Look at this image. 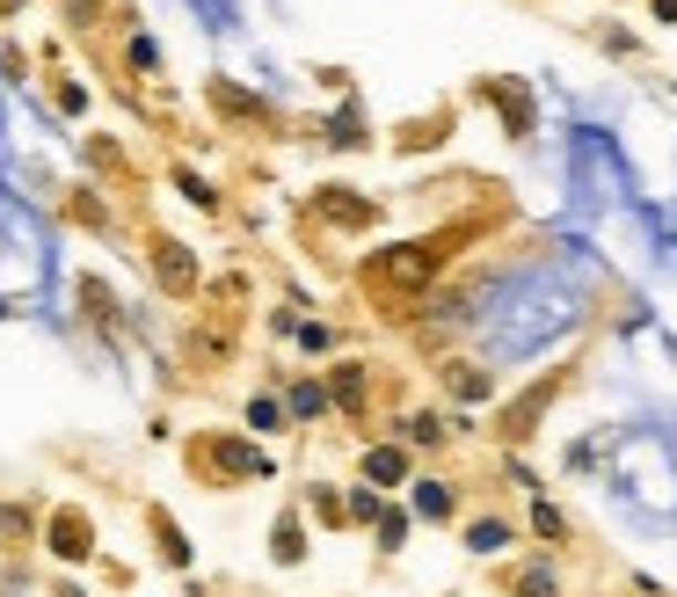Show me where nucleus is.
Returning a JSON list of instances; mask_svg holds the SVG:
<instances>
[{"label":"nucleus","mask_w":677,"mask_h":597,"mask_svg":"<svg viewBox=\"0 0 677 597\" xmlns=\"http://www.w3.org/2000/svg\"><path fill=\"white\" fill-rule=\"evenodd\" d=\"M481 103L503 117L510 139H532L539 132V103H532V88H524L518 73H481Z\"/></svg>","instance_id":"nucleus-4"},{"label":"nucleus","mask_w":677,"mask_h":597,"mask_svg":"<svg viewBox=\"0 0 677 597\" xmlns=\"http://www.w3.org/2000/svg\"><path fill=\"white\" fill-rule=\"evenodd\" d=\"M59 109H73V117L87 109V88H81V81H59Z\"/></svg>","instance_id":"nucleus-30"},{"label":"nucleus","mask_w":677,"mask_h":597,"mask_svg":"<svg viewBox=\"0 0 677 597\" xmlns=\"http://www.w3.org/2000/svg\"><path fill=\"white\" fill-rule=\"evenodd\" d=\"M400 444H408V452H437V444H445V416H437V408L400 416Z\"/></svg>","instance_id":"nucleus-15"},{"label":"nucleus","mask_w":677,"mask_h":597,"mask_svg":"<svg viewBox=\"0 0 677 597\" xmlns=\"http://www.w3.org/2000/svg\"><path fill=\"white\" fill-rule=\"evenodd\" d=\"M569 387V365H554V371H539L532 387L518 394V401H503V416H496V438L503 444H524L539 430V416H546V401H554V394Z\"/></svg>","instance_id":"nucleus-3"},{"label":"nucleus","mask_w":677,"mask_h":597,"mask_svg":"<svg viewBox=\"0 0 677 597\" xmlns=\"http://www.w3.org/2000/svg\"><path fill=\"white\" fill-rule=\"evenodd\" d=\"M154 284H160V292H175V298L197 292V255L183 241H168V233L154 241Z\"/></svg>","instance_id":"nucleus-7"},{"label":"nucleus","mask_w":677,"mask_h":597,"mask_svg":"<svg viewBox=\"0 0 677 597\" xmlns=\"http://www.w3.org/2000/svg\"><path fill=\"white\" fill-rule=\"evenodd\" d=\"M321 139H329V146H343V154H357V146L372 139V132H365V109H357V103H343L329 124H321Z\"/></svg>","instance_id":"nucleus-14"},{"label":"nucleus","mask_w":677,"mask_h":597,"mask_svg":"<svg viewBox=\"0 0 677 597\" xmlns=\"http://www.w3.org/2000/svg\"><path fill=\"white\" fill-rule=\"evenodd\" d=\"M211 109H219V117H233V124H270V103H262V95H248V88H233V81H211Z\"/></svg>","instance_id":"nucleus-10"},{"label":"nucleus","mask_w":677,"mask_h":597,"mask_svg":"<svg viewBox=\"0 0 677 597\" xmlns=\"http://www.w3.org/2000/svg\"><path fill=\"white\" fill-rule=\"evenodd\" d=\"M284 408H292L299 422H313V416H329V379H299V387L284 394Z\"/></svg>","instance_id":"nucleus-20"},{"label":"nucleus","mask_w":677,"mask_h":597,"mask_svg":"<svg viewBox=\"0 0 677 597\" xmlns=\"http://www.w3.org/2000/svg\"><path fill=\"white\" fill-rule=\"evenodd\" d=\"M408 525H416V510L408 503H386V517L372 532H379V554H400V546H408Z\"/></svg>","instance_id":"nucleus-23"},{"label":"nucleus","mask_w":677,"mask_h":597,"mask_svg":"<svg viewBox=\"0 0 677 597\" xmlns=\"http://www.w3.org/2000/svg\"><path fill=\"white\" fill-rule=\"evenodd\" d=\"M437 139H451V109H430V117L400 124V139H394V146H408V154H423V146H437Z\"/></svg>","instance_id":"nucleus-17"},{"label":"nucleus","mask_w":677,"mask_h":597,"mask_svg":"<svg viewBox=\"0 0 677 597\" xmlns=\"http://www.w3.org/2000/svg\"><path fill=\"white\" fill-rule=\"evenodd\" d=\"M510 540H518L510 517H473V525H467V554H481V562H488V554H503Z\"/></svg>","instance_id":"nucleus-16"},{"label":"nucleus","mask_w":677,"mask_h":597,"mask_svg":"<svg viewBox=\"0 0 677 597\" xmlns=\"http://www.w3.org/2000/svg\"><path fill=\"white\" fill-rule=\"evenodd\" d=\"M365 401H372V365H329V408H343V416H365Z\"/></svg>","instance_id":"nucleus-8"},{"label":"nucleus","mask_w":677,"mask_h":597,"mask_svg":"<svg viewBox=\"0 0 677 597\" xmlns=\"http://www.w3.org/2000/svg\"><path fill=\"white\" fill-rule=\"evenodd\" d=\"M52 554H59V562H87V554H95L87 510H52Z\"/></svg>","instance_id":"nucleus-9"},{"label":"nucleus","mask_w":677,"mask_h":597,"mask_svg":"<svg viewBox=\"0 0 677 597\" xmlns=\"http://www.w3.org/2000/svg\"><path fill=\"white\" fill-rule=\"evenodd\" d=\"M270 562H278V568L306 562V525H299V510H284L278 525H270Z\"/></svg>","instance_id":"nucleus-13"},{"label":"nucleus","mask_w":677,"mask_h":597,"mask_svg":"<svg viewBox=\"0 0 677 597\" xmlns=\"http://www.w3.org/2000/svg\"><path fill=\"white\" fill-rule=\"evenodd\" d=\"M73 8V22H95V0H66Z\"/></svg>","instance_id":"nucleus-31"},{"label":"nucleus","mask_w":677,"mask_h":597,"mask_svg":"<svg viewBox=\"0 0 677 597\" xmlns=\"http://www.w3.org/2000/svg\"><path fill=\"white\" fill-rule=\"evenodd\" d=\"M451 394H459V401H488V394H496V379H488V371H451Z\"/></svg>","instance_id":"nucleus-26"},{"label":"nucleus","mask_w":677,"mask_h":597,"mask_svg":"<svg viewBox=\"0 0 677 597\" xmlns=\"http://www.w3.org/2000/svg\"><path fill=\"white\" fill-rule=\"evenodd\" d=\"M132 66H139V73H160V44H154V36H132Z\"/></svg>","instance_id":"nucleus-28"},{"label":"nucleus","mask_w":677,"mask_h":597,"mask_svg":"<svg viewBox=\"0 0 677 597\" xmlns=\"http://www.w3.org/2000/svg\"><path fill=\"white\" fill-rule=\"evenodd\" d=\"M299 343H306V350H335V328H329V321H306V328H299Z\"/></svg>","instance_id":"nucleus-29"},{"label":"nucleus","mask_w":677,"mask_h":597,"mask_svg":"<svg viewBox=\"0 0 677 597\" xmlns=\"http://www.w3.org/2000/svg\"><path fill=\"white\" fill-rule=\"evenodd\" d=\"M81 306H87L95 321H110V314H117V306H110V284H103V277H81Z\"/></svg>","instance_id":"nucleus-27"},{"label":"nucleus","mask_w":677,"mask_h":597,"mask_svg":"<svg viewBox=\"0 0 677 597\" xmlns=\"http://www.w3.org/2000/svg\"><path fill=\"white\" fill-rule=\"evenodd\" d=\"M503 590H510V597H561V568H554V562H518V568L503 576Z\"/></svg>","instance_id":"nucleus-11"},{"label":"nucleus","mask_w":677,"mask_h":597,"mask_svg":"<svg viewBox=\"0 0 677 597\" xmlns=\"http://www.w3.org/2000/svg\"><path fill=\"white\" fill-rule=\"evenodd\" d=\"M408 510L430 517V525H445V517H459V489H451V481H416V489H408Z\"/></svg>","instance_id":"nucleus-12"},{"label":"nucleus","mask_w":677,"mask_h":597,"mask_svg":"<svg viewBox=\"0 0 677 597\" xmlns=\"http://www.w3.org/2000/svg\"><path fill=\"white\" fill-rule=\"evenodd\" d=\"M154 540H160V562L168 568H190V540H183V525H175L160 503H154Z\"/></svg>","instance_id":"nucleus-18"},{"label":"nucleus","mask_w":677,"mask_h":597,"mask_svg":"<svg viewBox=\"0 0 677 597\" xmlns=\"http://www.w3.org/2000/svg\"><path fill=\"white\" fill-rule=\"evenodd\" d=\"M656 8V22H677V0H648Z\"/></svg>","instance_id":"nucleus-32"},{"label":"nucleus","mask_w":677,"mask_h":597,"mask_svg":"<svg viewBox=\"0 0 677 597\" xmlns=\"http://www.w3.org/2000/svg\"><path fill=\"white\" fill-rule=\"evenodd\" d=\"M532 532H539V546H569V517H561V503L532 495Z\"/></svg>","instance_id":"nucleus-22"},{"label":"nucleus","mask_w":677,"mask_h":597,"mask_svg":"<svg viewBox=\"0 0 677 597\" xmlns=\"http://www.w3.org/2000/svg\"><path fill=\"white\" fill-rule=\"evenodd\" d=\"M379 517H386V495H379V489H372V481H365V489L350 495V525H379Z\"/></svg>","instance_id":"nucleus-25"},{"label":"nucleus","mask_w":677,"mask_h":597,"mask_svg":"<svg viewBox=\"0 0 677 597\" xmlns=\"http://www.w3.org/2000/svg\"><path fill=\"white\" fill-rule=\"evenodd\" d=\"M357 474L386 495V489H400V481H416V452H408L400 438H386V444H372V452H365V467H357Z\"/></svg>","instance_id":"nucleus-6"},{"label":"nucleus","mask_w":677,"mask_h":597,"mask_svg":"<svg viewBox=\"0 0 677 597\" xmlns=\"http://www.w3.org/2000/svg\"><path fill=\"white\" fill-rule=\"evenodd\" d=\"M190 459H205L219 481H278V459L262 452V444H248V438H197Z\"/></svg>","instance_id":"nucleus-2"},{"label":"nucleus","mask_w":677,"mask_h":597,"mask_svg":"<svg viewBox=\"0 0 677 597\" xmlns=\"http://www.w3.org/2000/svg\"><path fill=\"white\" fill-rule=\"evenodd\" d=\"M175 190L190 197V205H197V211H219V190H211V182H205V176H197V168H175Z\"/></svg>","instance_id":"nucleus-24"},{"label":"nucleus","mask_w":677,"mask_h":597,"mask_svg":"<svg viewBox=\"0 0 677 597\" xmlns=\"http://www.w3.org/2000/svg\"><path fill=\"white\" fill-rule=\"evenodd\" d=\"M284 422H292V408H284L278 394H256V401H248V430H256V438H278Z\"/></svg>","instance_id":"nucleus-19"},{"label":"nucleus","mask_w":677,"mask_h":597,"mask_svg":"<svg viewBox=\"0 0 677 597\" xmlns=\"http://www.w3.org/2000/svg\"><path fill=\"white\" fill-rule=\"evenodd\" d=\"M306 510H313V517H321V525H350V495H335L329 489V481H313V489H306Z\"/></svg>","instance_id":"nucleus-21"},{"label":"nucleus","mask_w":677,"mask_h":597,"mask_svg":"<svg viewBox=\"0 0 677 597\" xmlns=\"http://www.w3.org/2000/svg\"><path fill=\"white\" fill-rule=\"evenodd\" d=\"M488 219H451L437 233H416V241H394V248H372L365 263H357V292L379 306V314H416L423 298L437 292L451 263H459V248L481 241Z\"/></svg>","instance_id":"nucleus-1"},{"label":"nucleus","mask_w":677,"mask_h":597,"mask_svg":"<svg viewBox=\"0 0 677 597\" xmlns=\"http://www.w3.org/2000/svg\"><path fill=\"white\" fill-rule=\"evenodd\" d=\"M306 211H313V219H329V227H343V233H372V227H379V197H357L350 182H321Z\"/></svg>","instance_id":"nucleus-5"}]
</instances>
